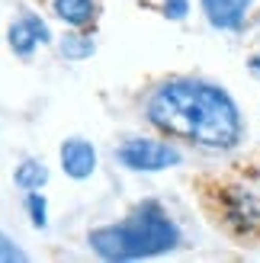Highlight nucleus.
<instances>
[{
	"mask_svg": "<svg viewBox=\"0 0 260 263\" xmlns=\"http://www.w3.org/2000/svg\"><path fill=\"white\" fill-rule=\"evenodd\" d=\"M26 209H29V218L35 228H45L48 225V209H45V196L39 190H29V196H26Z\"/></svg>",
	"mask_w": 260,
	"mask_h": 263,
	"instance_id": "11",
	"label": "nucleus"
},
{
	"mask_svg": "<svg viewBox=\"0 0 260 263\" xmlns=\"http://www.w3.org/2000/svg\"><path fill=\"white\" fill-rule=\"evenodd\" d=\"M13 260H16V263H23V260H26V254H23L20 247L13 244L10 238H7L4 231H0V263H13Z\"/></svg>",
	"mask_w": 260,
	"mask_h": 263,
	"instance_id": "12",
	"label": "nucleus"
},
{
	"mask_svg": "<svg viewBox=\"0 0 260 263\" xmlns=\"http://www.w3.org/2000/svg\"><path fill=\"white\" fill-rule=\"evenodd\" d=\"M225 215H228L231 225L251 231V228L257 225V218H260V212H257V199H254L251 193H235V196H231V205H228Z\"/></svg>",
	"mask_w": 260,
	"mask_h": 263,
	"instance_id": "8",
	"label": "nucleus"
},
{
	"mask_svg": "<svg viewBox=\"0 0 260 263\" xmlns=\"http://www.w3.org/2000/svg\"><path fill=\"white\" fill-rule=\"evenodd\" d=\"M248 68H251V74H254V77H260V55H254V58L248 61Z\"/></svg>",
	"mask_w": 260,
	"mask_h": 263,
	"instance_id": "14",
	"label": "nucleus"
},
{
	"mask_svg": "<svg viewBox=\"0 0 260 263\" xmlns=\"http://www.w3.org/2000/svg\"><path fill=\"white\" fill-rule=\"evenodd\" d=\"M199 4H202L209 26H215L222 32H238L244 20H248L254 0H199Z\"/></svg>",
	"mask_w": 260,
	"mask_h": 263,
	"instance_id": "5",
	"label": "nucleus"
},
{
	"mask_svg": "<svg viewBox=\"0 0 260 263\" xmlns=\"http://www.w3.org/2000/svg\"><path fill=\"white\" fill-rule=\"evenodd\" d=\"M190 13V0H164V16L167 20H183Z\"/></svg>",
	"mask_w": 260,
	"mask_h": 263,
	"instance_id": "13",
	"label": "nucleus"
},
{
	"mask_svg": "<svg viewBox=\"0 0 260 263\" xmlns=\"http://www.w3.org/2000/svg\"><path fill=\"white\" fill-rule=\"evenodd\" d=\"M13 183H16L20 190H42L48 183V167L42 161H35V157H29V161H23L16 167V174H13Z\"/></svg>",
	"mask_w": 260,
	"mask_h": 263,
	"instance_id": "9",
	"label": "nucleus"
},
{
	"mask_svg": "<svg viewBox=\"0 0 260 263\" xmlns=\"http://www.w3.org/2000/svg\"><path fill=\"white\" fill-rule=\"evenodd\" d=\"M119 164L128 167V170H145V174H154V170H167V167H177L183 161V154H180L174 144L167 141H154V138H132L125 141L119 151Z\"/></svg>",
	"mask_w": 260,
	"mask_h": 263,
	"instance_id": "3",
	"label": "nucleus"
},
{
	"mask_svg": "<svg viewBox=\"0 0 260 263\" xmlns=\"http://www.w3.org/2000/svg\"><path fill=\"white\" fill-rule=\"evenodd\" d=\"M87 244L103 260H145L180 247V228L158 202H145L116 225L94 228Z\"/></svg>",
	"mask_w": 260,
	"mask_h": 263,
	"instance_id": "2",
	"label": "nucleus"
},
{
	"mask_svg": "<svg viewBox=\"0 0 260 263\" xmlns=\"http://www.w3.org/2000/svg\"><path fill=\"white\" fill-rule=\"evenodd\" d=\"M145 116L164 135L199 144L209 151H228L244 135L241 112L228 90L199 77L164 81L145 103Z\"/></svg>",
	"mask_w": 260,
	"mask_h": 263,
	"instance_id": "1",
	"label": "nucleus"
},
{
	"mask_svg": "<svg viewBox=\"0 0 260 263\" xmlns=\"http://www.w3.org/2000/svg\"><path fill=\"white\" fill-rule=\"evenodd\" d=\"M45 42H51V32H48L45 20H39L35 13H23L7 29V45L13 48V55H20V58H32V51Z\"/></svg>",
	"mask_w": 260,
	"mask_h": 263,
	"instance_id": "4",
	"label": "nucleus"
},
{
	"mask_svg": "<svg viewBox=\"0 0 260 263\" xmlns=\"http://www.w3.org/2000/svg\"><path fill=\"white\" fill-rule=\"evenodd\" d=\"M94 51H97V45L90 35H64V42H61V55L68 61H84Z\"/></svg>",
	"mask_w": 260,
	"mask_h": 263,
	"instance_id": "10",
	"label": "nucleus"
},
{
	"mask_svg": "<svg viewBox=\"0 0 260 263\" xmlns=\"http://www.w3.org/2000/svg\"><path fill=\"white\" fill-rule=\"evenodd\" d=\"M51 10L68 26H90L97 20V0H51Z\"/></svg>",
	"mask_w": 260,
	"mask_h": 263,
	"instance_id": "7",
	"label": "nucleus"
},
{
	"mask_svg": "<svg viewBox=\"0 0 260 263\" xmlns=\"http://www.w3.org/2000/svg\"><path fill=\"white\" fill-rule=\"evenodd\" d=\"M58 157H61L64 174L71 180H87V177H94V170H97V148L84 138H68L61 144Z\"/></svg>",
	"mask_w": 260,
	"mask_h": 263,
	"instance_id": "6",
	"label": "nucleus"
}]
</instances>
